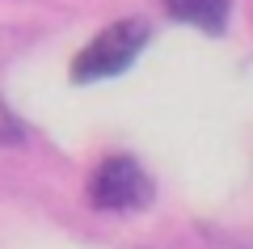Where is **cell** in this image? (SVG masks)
<instances>
[{
	"label": "cell",
	"instance_id": "obj_1",
	"mask_svg": "<svg viewBox=\"0 0 253 249\" xmlns=\"http://www.w3.org/2000/svg\"><path fill=\"white\" fill-rule=\"evenodd\" d=\"M148 43H152V26L144 17H123L114 26L97 30L93 43L84 51H76L72 59V85H97V80L123 76L148 51Z\"/></svg>",
	"mask_w": 253,
	"mask_h": 249
},
{
	"label": "cell",
	"instance_id": "obj_2",
	"mask_svg": "<svg viewBox=\"0 0 253 249\" xmlns=\"http://www.w3.org/2000/svg\"><path fill=\"white\" fill-rule=\"evenodd\" d=\"M84 195H89L93 211H144V207H152L156 190H152V178H148L144 165L135 156H126V152H118V156L97 160Z\"/></svg>",
	"mask_w": 253,
	"mask_h": 249
},
{
	"label": "cell",
	"instance_id": "obj_3",
	"mask_svg": "<svg viewBox=\"0 0 253 249\" xmlns=\"http://www.w3.org/2000/svg\"><path fill=\"white\" fill-rule=\"evenodd\" d=\"M165 13L181 26H194L199 34H224L232 17V0H165Z\"/></svg>",
	"mask_w": 253,
	"mask_h": 249
},
{
	"label": "cell",
	"instance_id": "obj_4",
	"mask_svg": "<svg viewBox=\"0 0 253 249\" xmlns=\"http://www.w3.org/2000/svg\"><path fill=\"white\" fill-rule=\"evenodd\" d=\"M211 241L224 249H253V199H241L219 220H211Z\"/></svg>",
	"mask_w": 253,
	"mask_h": 249
},
{
	"label": "cell",
	"instance_id": "obj_5",
	"mask_svg": "<svg viewBox=\"0 0 253 249\" xmlns=\"http://www.w3.org/2000/svg\"><path fill=\"white\" fill-rule=\"evenodd\" d=\"M26 140V127H21V118L13 114L4 101H0V148H9V144H21Z\"/></svg>",
	"mask_w": 253,
	"mask_h": 249
}]
</instances>
